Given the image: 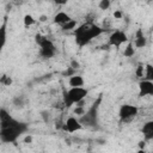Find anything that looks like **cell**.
I'll use <instances>...</instances> for the list:
<instances>
[{
	"instance_id": "7c38bea8",
	"label": "cell",
	"mask_w": 153,
	"mask_h": 153,
	"mask_svg": "<svg viewBox=\"0 0 153 153\" xmlns=\"http://www.w3.org/2000/svg\"><path fill=\"white\" fill-rule=\"evenodd\" d=\"M143 136H145V141L147 140H152L153 139V121H148L143 124L142 129H141Z\"/></svg>"
},
{
	"instance_id": "ac0fdd59",
	"label": "cell",
	"mask_w": 153,
	"mask_h": 153,
	"mask_svg": "<svg viewBox=\"0 0 153 153\" xmlns=\"http://www.w3.org/2000/svg\"><path fill=\"white\" fill-rule=\"evenodd\" d=\"M76 20L75 19H71L68 23H66L65 25H62L61 26V29H62V31H71V30H75V27H76Z\"/></svg>"
},
{
	"instance_id": "8fae6325",
	"label": "cell",
	"mask_w": 153,
	"mask_h": 153,
	"mask_svg": "<svg viewBox=\"0 0 153 153\" xmlns=\"http://www.w3.org/2000/svg\"><path fill=\"white\" fill-rule=\"evenodd\" d=\"M72 18H71V16L69 14H67L66 12H63V11H60V12H57L55 16H54V19H53V22L55 23V24H57V25H65L66 23H68L69 20H71Z\"/></svg>"
},
{
	"instance_id": "5bb4252c",
	"label": "cell",
	"mask_w": 153,
	"mask_h": 153,
	"mask_svg": "<svg viewBox=\"0 0 153 153\" xmlns=\"http://www.w3.org/2000/svg\"><path fill=\"white\" fill-rule=\"evenodd\" d=\"M123 55H124L126 57H131V56L135 55V48H134L133 42H128L127 47H126L124 50H123Z\"/></svg>"
},
{
	"instance_id": "7402d4cb",
	"label": "cell",
	"mask_w": 153,
	"mask_h": 153,
	"mask_svg": "<svg viewBox=\"0 0 153 153\" xmlns=\"http://www.w3.org/2000/svg\"><path fill=\"white\" fill-rule=\"evenodd\" d=\"M75 74H76V71L73 69L72 67H67L66 71L62 72V75H63V76H69V78L73 76V75H75Z\"/></svg>"
},
{
	"instance_id": "4fadbf2b",
	"label": "cell",
	"mask_w": 153,
	"mask_h": 153,
	"mask_svg": "<svg viewBox=\"0 0 153 153\" xmlns=\"http://www.w3.org/2000/svg\"><path fill=\"white\" fill-rule=\"evenodd\" d=\"M68 84H69L71 87H82L84 84H85V81H84V78L81 75L75 74V75H73V76L69 78Z\"/></svg>"
},
{
	"instance_id": "6da1fadb",
	"label": "cell",
	"mask_w": 153,
	"mask_h": 153,
	"mask_svg": "<svg viewBox=\"0 0 153 153\" xmlns=\"http://www.w3.org/2000/svg\"><path fill=\"white\" fill-rule=\"evenodd\" d=\"M103 32H105V29L102 26H98L96 24H88L85 23L76 27L74 30V36H75V42L76 44L81 48L88 44L93 38L100 36Z\"/></svg>"
},
{
	"instance_id": "8992f818",
	"label": "cell",
	"mask_w": 153,
	"mask_h": 153,
	"mask_svg": "<svg viewBox=\"0 0 153 153\" xmlns=\"http://www.w3.org/2000/svg\"><path fill=\"white\" fill-rule=\"evenodd\" d=\"M137 114H139L137 106L131 105V104H123V105H121L120 111H118V115H120L121 121H124V122L130 121V120L134 118Z\"/></svg>"
},
{
	"instance_id": "ba28073f",
	"label": "cell",
	"mask_w": 153,
	"mask_h": 153,
	"mask_svg": "<svg viewBox=\"0 0 153 153\" xmlns=\"http://www.w3.org/2000/svg\"><path fill=\"white\" fill-rule=\"evenodd\" d=\"M146 96H153V81L143 79L139 82V97Z\"/></svg>"
},
{
	"instance_id": "ffe728a7",
	"label": "cell",
	"mask_w": 153,
	"mask_h": 153,
	"mask_svg": "<svg viewBox=\"0 0 153 153\" xmlns=\"http://www.w3.org/2000/svg\"><path fill=\"white\" fill-rule=\"evenodd\" d=\"M111 6V1L110 0H100L98 2V7L99 10H108Z\"/></svg>"
},
{
	"instance_id": "603a6c76",
	"label": "cell",
	"mask_w": 153,
	"mask_h": 153,
	"mask_svg": "<svg viewBox=\"0 0 153 153\" xmlns=\"http://www.w3.org/2000/svg\"><path fill=\"white\" fill-rule=\"evenodd\" d=\"M85 109H84V106H75V109H74V114L76 115V116H79V117H81L84 114H85Z\"/></svg>"
},
{
	"instance_id": "4dcf8cb0",
	"label": "cell",
	"mask_w": 153,
	"mask_h": 153,
	"mask_svg": "<svg viewBox=\"0 0 153 153\" xmlns=\"http://www.w3.org/2000/svg\"><path fill=\"white\" fill-rule=\"evenodd\" d=\"M137 153H146V152H145V149H139Z\"/></svg>"
},
{
	"instance_id": "d6986e66",
	"label": "cell",
	"mask_w": 153,
	"mask_h": 153,
	"mask_svg": "<svg viewBox=\"0 0 153 153\" xmlns=\"http://www.w3.org/2000/svg\"><path fill=\"white\" fill-rule=\"evenodd\" d=\"M36 23V19L31 16V14H25L24 16V25L27 27V26H31Z\"/></svg>"
},
{
	"instance_id": "277c9868",
	"label": "cell",
	"mask_w": 153,
	"mask_h": 153,
	"mask_svg": "<svg viewBox=\"0 0 153 153\" xmlns=\"http://www.w3.org/2000/svg\"><path fill=\"white\" fill-rule=\"evenodd\" d=\"M88 94V90L84 87H71L68 91L63 90V104L66 108H71L73 104L86 98Z\"/></svg>"
},
{
	"instance_id": "44dd1931",
	"label": "cell",
	"mask_w": 153,
	"mask_h": 153,
	"mask_svg": "<svg viewBox=\"0 0 153 153\" xmlns=\"http://www.w3.org/2000/svg\"><path fill=\"white\" fill-rule=\"evenodd\" d=\"M135 75H136L137 78H142V76L145 75V66H143V65H141V63H140V65L136 67Z\"/></svg>"
},
{
	"instance_id": "9c48e42d",
	"label": "cell",
	"mask_w": 153,
	"mask_h": 153,
	"mask_svg": "<svg viewBox=\"0 0 153 153\" xmlns=\"http://www.w3.org/2000/svg\"><path fill=\"white\" fill-rule=\"evenodd\" d=\"M7 41V14L4 17V20L0 25V51L4 49Z\"/></svg>"
},
{
	"instance_id": "e0dca14e",
	"label": "cell",
	"mask_w": 153,
	"mask_h": 153,
	"mask_svg": "<svg viewBox=\"0 0 153 153\" xmlns=\"http://www.w3.org/2000/svg\"><path fill=\"white\" fill-rule=\"evenodd\" d=\"M12 103H13V105H14V108H24V105H25V97L24 96H16L14 98H13V100H12Z\"/></svg>"
},
{
	"instance_id": "30bf717a",
	"label": "cell",
	"mask_w": 153,
	"mask_h": 153,
	"mask_svg": "<svg viewBox=\"0 0 153 153\" xmlns=\"http://www.w3.org/2000/svg\"><path fill=\"white\" fill-rule=\"evenodd\" d=\"M134 47L136 48H145L147 44V38L142 32V29H137L135 32V39H134Z\"/></svg>"
},
{
	"instance_id": "4316f807",
	"label": "cell",
	"mask_w": 153,
	"mask_h": 153,
	"mask_svg": "<svg viewBox=\"0 0 153 153\" xmlns=\"http://www.w3.org/2000/svg\"><path fill=\"white\" fill-rule=\"evenodd\" d=\"M41 114H42V117H43L44 122H48V120L50 118V112H48V111H42Z\"/></svg>"
},
{
	"instance_id": "f546056e",
	"label": "cell",
	"mask_w": 153,
	"mask_h": 153,
	"mask_svg": "<svg viewBox=\"0 0 153 153\" xmlns=\"http://www.w3.org/2000/svg\"><path fill=\"white\" fill-rule=\"evenodd\" d=\"M145 147H146V141H145V140L139 141V148H140V149H145Z\"/></svg>"
},
{
	"instance_id": "cb8c5ba5",
	"label": "cell",
	"mask_w": 153,
	"mask_h": 153,
	"mask_svg": "<svg viewBox=\"0 0 153 153\" xmlns=\"http://www.w3.org/2000/svg\"><path fill=\"white\" fill-rule=\"evenodd\" d=\"M69 67H72L73 69H79L80 68V62L79 61H76V60H72L71 61V65H69Z\"/></svg>"
},
{
	"instance_id": "83f0119b",
	"label": "cell",
	"mask_w": 153,
	"mask_h": 153,
	"mask_svg": "<svg viewBox=\"0 0 153 153\" xmlns=\"http://www.w3.org/2000/svg\"><path fill=\"white\" fill-rule=\"evenodd\" d=\"M31 142H32V136L27 134V135L24 137V143H31Z\"/></svg>"
},
{
	"instance_id": "d4e9b609",
	"label": "cell",
	"mask_w": 153,
	"mask_h": 153,
	"mask_svg": "<svg viewBox=\"0 0 153 153\" xmlns=\"http://www.w3.org/2000/svg\"><path fill=\"white\" fill-rule=\"evenodd\" d=\"M12 82H13V79H12V76H8V75H6V78H5L4 82H2V85H4V86H11V85H12Z\"/></svg>"
},
{
	"instance_id": "484cf974",
	"label": "cell",
	"mask_w": 153,
	"mask_h": 153,
	"mask_svg": "<svg viewBox=\"0 0 153 153\" xmlns=\"http://www.w3.org/2000/svg\"><path fill=\"white\" fill-rule=\"evenodd\" d=\"M123 17V13L120 11V10H116L115 12H114V18L115 19H121Z\"/></svg>"
},
{
	"instance_id": "2e32d148",
	"label": "cell",
	"mask_w": 153,
	"mask_h": 153,
	"mask_svg": "<svg viewBox=\"0 0 153 153\" xmlns=\"http://www.w3.org/2000/svg\"><path fill=\"white\" fill-rule=\"evenodd\" d=\"M145 80H149V81H153V66L147 63L145 66V75H143Z\"/></svg>"
},
{
	"instance_id": "52a82bcc",
	"label": "cell",
	"mask_w": 153,
	"mask_h": 153,
	"mask_svg": "<svg viewBox=\"0 0 153 153\" xmlns=\"http://www.w3.org/2000/svg\"><path fill=\"white\" fill-rule=\"evenodd\" d=\"M62 128L63 130L68 131V133H74V131H78V130H81L82 129V124L79 122L78 118L71 116L67 118V121L62 124Z\"/></svg>"
},
{
	"instance_id": "7a4b0ae2",
	"label": "cell",
	"mask_w": 153,
	"mask_h": 153,
	"mask_svg": "<svg viewBox=\"0 0 153 153\" xmlns=\"http://www.w3.org/2000/svg\"><path fill=\"white\" fill-rule=\"evenodd\" d=\"M27 129H29V127L26 123L17 120L16 123H13L12 126L0 129V141H2L5 143H13L17 141V139L22 134L26 133Z\"/></svg>"
},
{
	"instance_id": "f1b7e54d",
	"label": "cell",
	"mask_w": 153,
	"mask_h": 153,
	"mask_svg": "<svg viewBox=\"0 0 153 153\" xmlns=\"http://www.w3.org/2000/svg\"><path fill=\"white\" fill-rule=\"evenodd\" d=\"M47 19H48V16H45V14H41V16L38 17V20H39V22H42V23L47 22Z\"/></svg>"
},
{
	"instance_id": "9a60e30c",
	"label": "cell",
	"mask_w": 153,
	"mask_h": 153,
	"mask_svg": "<svg viewBox=\"0 0 153 153\" xmlns=\"http://www.w3.org/2000/svg\"><path fill=\"white\" fill-rule=\"evenodd\" d=\"M56 54V49H39V55L43 59H51Z\"/></svg>"
},
{
	"instance_id": "5b68a950",
	"label": "cell",
	"mask_w": 153,
	"mask_h": 153,
	"mask_svg": "<svg viewBox=\"0 0 153 153\" xmlns=\"http://www.w3.org/2000/svg\"><path fill=\"white\" fill-rule=\"evenodd\" d=\"M129 38L127 36V33L122 30H115L110 33L109 38H108V45L109 47H115V48H120L123 43H128Z\"/></svg>"
},
{
	"instance_id": "3957f363",
	"label": "cell",
	"mask_w": 153,
	"mask_h": 153,
	"mask_svg": "<svg viewBox=\"0 0 153 153\" xmlns=\"http://www.w3.org/2000/svg\"><path fill=\"white\" fill-rule=\"evenodd\" d=\"M102 102V94L93 102V104L85 111V114L79 118V122L87 127H96L98 124V110Z\"/></svg>"
}]
</instances>
